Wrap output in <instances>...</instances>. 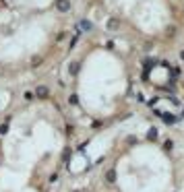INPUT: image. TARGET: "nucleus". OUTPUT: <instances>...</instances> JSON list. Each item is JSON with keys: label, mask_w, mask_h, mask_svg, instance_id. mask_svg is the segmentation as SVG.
<instances>
[{"label": "nucleus", "mask_w": 184, "mask_h": 192, "mask_svg": "<svg viewBox=\"0 0 184 192\" xmlns=\"http://www.w3.org/2000/svg\"><path fill=\"white\" fill-rule=\"evenodd\" d=\"M54 4H56V11H60V12H69L70 11V2L69 0H56Z\"/></svg>", "instance_id": "f03ea898"}, {"label": "nucleus", "mask_w": 184, "mask_h": 192, "mask_svg": "<svg viewBox=\"0 0 184 192\" xmlns=\"http://www.w3.org/2000/svg\"><path fill=\"white\" fill-rule=\"evenodd\" d=\"M155 114L159 116L163 122H168V124H176V122H178V118H176L174 114H163V112H159V110H155Z\"/></svg>", "instance_id": "f257e3e1"}, {"label": "nucleus", "mask_w": 184, "mask_h": 192, "mask_svg": "<svg viewBox=\"0 0 184 192\" xmlns=\"http://www.w3.org/2000/svg\"><path fill=\"white\" fill-rule=\"evenodd\" d=\"M25 99H33V91H27L25 93Z\"/></svg>", "instance_id": "4468645a"}, {"label": "nucleus", "mask_w": 184, "mask_h": 192, "mask_svg": "<svg viewBox=\"0 0 184 192\" xmlns=\"http://www.w3.org/2000/svg\"><path fill=\"white\" fill-rule=\"evenodd\" d=\"M77 41H79V35H75V37L70 39V48H75V45H77Z\"/></svg>", "instance_id": "ddd939ff"}, {"label": "nucleus", "mask_w": 184, "mask_h": 192, "mask_svg": "<svg viewBox=\"0 0 184 192\" xmlns=\"http://www.w3.org/2000/svg\"><path fill=\"white\" fill-rule=\"evenodd\" d=\"M163 149H166V151H172L174 149V141H166V143H163Z\"/></svg>", "instance_id": "1a4fd4ad"}, {"label": "nucleus", "mask_w": 184, "mask_h": 192, "mask_svg": "<svg viewBox=\"0 0 184 192\" xmlns=\"http://www.w3.org/2000/svg\"><path fill=\"white\" fill-rule=\"evenodd\" d=\"M180 58H182V60H184V50H182V52H180Z\"/></svg>", "instance_id": "dca6fc26"}, {"label": "nucleus", "mask_w": 184, "mask_h": 192, "mask_svg": "<svg viewBox=\"0 0 184 192\" xmlns=\"http://www.w3.org/2000/svg\"><path fill=\"white\" fill-rule=\"evenodd\" d=\"M79 29H81V31H91V29H93V23L87 21V19H83V21L79 23Z\"/></svg>", "instance_id": "20e7f679"}, {"label": "nucleus", "mask_w": 184, "mask_h": 192, "mask_svg": "<svg viewBox=\"0 0 184 192\" xmlns=\"http://www.w3.org/2000/svg\"><path fill=\"white\" fill-rule=\"evenodd\" d=\"M33 95H37L39 99H46L48 95H50V91H48V87H44V85H42V87H37V89L33 91Z\"/></svg>", "instance_id": "7ed1b4c3"}, {"label": "nucleus", "mask_w": 184, "mask_h": 192, "mask_svg": "<svg viewBox=\"0 0 184 192\" xmlns=\"http://www.w3.org/2000/svg\"><path fill=\"white\" fill-rule=\"evenodd\" d=\"M44 60H42V56H33V60H31V66H39Z\"/></svg>", "instance_id": "6e6552de"}, {"label": "nucleus", "mask_w": 184, "mask_h": 192, "mask_svg": "<svg viewBox=\"0 0 184 192\" xmlns=\"http://www.w3.org/2000/svg\"><path fill=\"white\" fill-rule=\"evenodd\" d=\"M147 138H149V141H155V138H157V128H149V132H147Z\"/></svg>", "instance_id": "0eeeda50"}, {"label": "nucleus", "mask_w": 184, "mask_h": 192, "mask_svg": "<svg viewBox=\"0 0 184 192\" xmlns=\"http://www.w3.org/2000/svg\"><path fill=\"white\" fill-rule=\"evenodd\" d=\"M69 101H70V103H77L79 99H77V95H70V97H69Z\"/></svg>", "instance_id": "2eb2a0df"}, {"label": "nucleus", "mask_w": 184, "mask_h": 192, "mask_svg": "<svg viewBox=\"0 0 184 192\" xmlns=\"http://www.w3.org/2000/svg\"><path fill=\"white\" fill-rule=\"evenodd\" d=\"M77 70H79V64H77V62H75V64H72V66H70V74H77Z\"/></svg>", "instance_id": "f8f14e48"}, {"label": "nucleus", "mask_w": 184, "mask_h": 192, "mask_svg": "<svg viewBox=\"0 0 184 192\" xmlns=\"http://www.w3.org/2000/svg\"><path fill=\"white\" fill-rule=\"evenodd\" d=\"M118 25H120L118 19H110V21H108V29H110V31H116V29H118Z\"/></svg>", "instance_id": "39448f33"}, {"label": "nucleus", "mask_w": 184, "mask_h": 192, "mask_svg": "<svg viewBox=\"0 0 184 192\" xmlns=\"http://www.w3.org/2000/svg\"><path fill=\"white\" fill-rule=\"evenodd\" d=\"M105 180L110 182V184H114V182H116V171H114V170H110L108 174H105Z\"/></svg>", "instance_id": "423d86ee"}, {"label": "nucleus", "mask_w": 184, "mask_h": 192, "mask_svg": "<svg viewBox=\"0 0 184 192\" xmlns=\"http://www.w3.org/2000/svg\"><path fill=\"white\" fill-rule=\"evenodd\" d=\"M8 132V124L4 122V124H0V134H6Z\"/></svg>", "instance_id": "9d476101"}, {"label": "nucleus", "mask_w": 184, "mask_h": 192, "mask_svg": "<svg viewBox=\"0 0 184 192\" xmlns=\"http://www.w3.org/2000/svg\"><path fill=\"white\" fill-rule=\"evenodd\" d=\"M155 64H157V62H155V60H151V58L145 60V66H147V68H149V66H155Z\"/></svg>", "instance_id": "9b49d317"}]
</instances>
